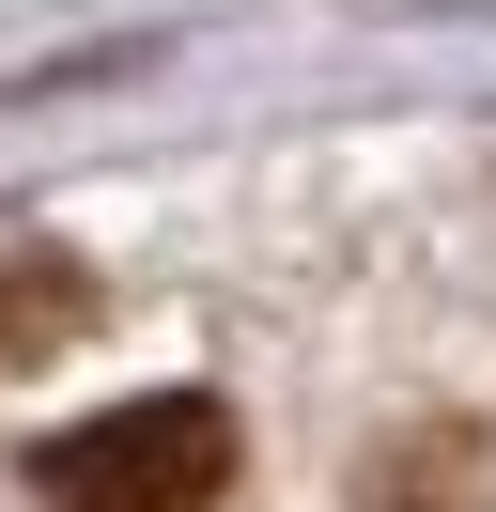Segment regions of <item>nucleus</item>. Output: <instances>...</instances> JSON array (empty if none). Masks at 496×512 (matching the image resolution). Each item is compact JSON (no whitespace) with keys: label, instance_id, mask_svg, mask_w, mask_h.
Returning <instances> with one entry per match:
<instances>
[{"label":"nucleus","instance_id":"obj_1","mask_svg":"<svg viewBox=\"0 0 496 512\" xmlns=\"http://www.w3.org/2000/svg\"><path fill=\"white\" fill-rule=\"evenodd\" d=\"M217 481H233V404H202V388L109 404V419L31 450V497L47 512H202Z\"/></svg>","mask_w":496,"mask_h":512},{"label":"nucleus","instance_id":"obj_2","mask_svg":"<svg viewBox=\"0 0 496 512\" xmlns=\"http://www.w3.org/2000/svg\"><path fill=\"white\" fill-rule=\"evenodd\" d=\"M93 311V280L78 264H0V357H31V342H62V326Z\"/></svg>","mask_w":496,"mask_h":512}]
</instances>
